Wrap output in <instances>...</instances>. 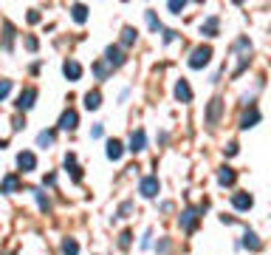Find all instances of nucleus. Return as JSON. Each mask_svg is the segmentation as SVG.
I'll list each match as a JSON object with an SVG mask.
<instances>
[{
	"label": "nucleus",
	"mask_w": 271,
	"mask_h": 255,
	"mask_svg": "<svg viewBox=\"0 0 271 255\" xmlns=\"http://www.w3.org/2000/svg\"><path fill=\"white\" fill-rule=\"evenodd\" d=\"M130 210H133V204H130V202H124L122 207H119V219H127V213H130Z\"/></svg>",
	"instance_id": "29"
},
{
	"label": "nucleus",
	"mask_w": 271,
	"mask_h": 255,
	"mask_svg": "<svg viewBox=\"0 0 271 255\" xmlns=\"http://www.w3.org/2000/svg\"><path fill=\"white\" fill-rule=\"evenodd\" d=\"M144 142H147L144 131H136V133L130 136V150H133V153H139V150H144Z\"/></svg>",
	"instance_id": "14"
},
{
	"label": "nucleus",
	"mask_w": 271,
	"mask_h": 255,
	"mask_svg": "<svg viewBox=\"0 0 271 255\" xmlns=\"http://www.w3.org/2000/svg\"><path fill=\"white\" fill-rule=\"evenodd\" d=\"M201 31H203L206 37H218V17H209V20H206V23L201 26Z\"/></svg>",
	"instance_id": "17"
},
{
	"label": "nucleus",
	"mask_w": 271,
	"mask_h": 255,
	"mask_svg": "<svg viewBox=\"0 0 271 255\" xmlns=\"http://www.w3.org/2000/svg\"><path fill=\"white\" fill-rule=\"evenodd\" d=\"M218 116H220V99H212V105H209V125L218 122Z\"/></svg>",
	"instance_id": "20"
},
{
	"label": "nucleus",
	"mask_w": 271,
	"mask_h": 255,
	"mask_svg": "<svg viewBox=\"0 0 271 255\" xmlns=\"http://www.w3.org/2000/svg\"><path fill=\"white\" fill-rule=\"evenodd\" d=\"M93 71H96V77H99V79H107V74H110V71L102 65V62H96V65H93Z\"/></svg>",
	"instance_id": "27"
},
{
	"label": "nucleus",
	"mask_w": 271,
	"mask_h": 255,
	"mask_svg": "<svg viewBox=\"0 0 271 255\" xmlns=\"http://www.w3.org/2000/svg\"><path fill=\"white\" fill-rule=\"evenodd\" d=\"M26 48L28 51H37V40L34 37H26Z\"/></svg>",
	"instance_id": "31"
},
{
	"label": "nucleus",
	"mask_w": 271,
	"mask_h": 255,
	"mask_svg": "<svg viewBox=\"0 0 271 255\" xmlns=\"http://www.w3.org/2000/svg\"><path fill=\"white\" fill-rule=\"evenodd\" d=\"M122 43H124V45H133V43H136V28L124 26V31H122Z\"/></svg>",
	"instance_id": "23"
},
{
	"label": "nucleus",
	"mask_w": 271,
	"mask_h": 255,
	"mask_svg": "<svg viewBox=\"0 0 271 255\" xmlns=\"http://www.w3.org/2000/svg\"><path fill=\"white\" fill-rule=\"evenodd\" d=\"M122 142H119V139H110V142H107V150H105V153H107V159H110V162H119V159H122Z\"/></svg>",
	"instance_id": "12"
},
{
	"label": "nucleus",
	"mask_w": 271,
	"mask_h": 255,
	"mask_svg": "<svg viewBox=\"0 0 271 255\" xmlns=\"http://www.w3.org/2000/svg\"><path fill=\"white\" fill-rule=\"evenodd\" d=\"M62 74H65V77H68L71 82H77V79L82 77V65H79L77 60H68L65 65H62Z\"/></svg>",
	"instance_id": "7"
},
{
	"label": "nucleus",
	"mask_w": 271,
	"mask_h": 255,
	"mask_svg": "<svg viewBox=\"0 0 271 255\" xmlns=\"http://www.w3.org/2000/svg\"><path fill=\"white\" fill-rule=\"evenodd\" d=\"M232 204H235L237 210H252L254 199L249 193H235V196H232Z\"/></svg>",
	"instance_id": "10"
},
{
	"label": "nucleus",
	"mask_w": 271,
	"mask_h": 255,
	"mask_svg": "<svg viewBox=\"0 0 271 255\" xmlns=\"http://www.w3.org/2000/svg\"><path fill=\"white\" fill-rule=\"evenodd\" d=\"M54 182H57V176H54V173H48V176L43 179V185H54Z\"/></svg>",
	"instance_id": "35"
},
{
	"label": "nucleus",
	"mask_w": 271,
	"mask_h": 255,
	"mask_svg": "<svg viewBox=\"0 0 271 255\" xmlns=\"http://www.w3.org/2000/svg\"><path fill=\"white\" fill-rule=\"evenodd\" d=\"M147 23H150V28H153V31H158V28H161V23H158V17H156V11H147Z\"/></svg>",
	"instance_id": "26"
},
{
	"label": "nucleus",
	"mask_w": 271,
	"mask_h": 255,
	"mask_svg": "<svg viewBox=\"0 0 271 255\" xmlns=\"http://www.w3.org/2000/svg\"><path fill=\"white\" fill-rule=\"evenodd\" d=\"M130 241H133V233H122L119 236V247H130Z\"/></svg>",
	"instance_id": "28"
},
{
	"label": "nucleus",
	"mask_w": 271,
	"mask_h": 255,
	"mask_svg": "<svg viewBox=\"0 0 271 255\" xmlns=\"http://www.w3.org/2000/svg\"><path fill=\"white\" fill-rule=\"evenodd\" d=\"M71 17L77 20V23H85V20H88V6H82V3L71 6Z\"/></svg>",
	"instance_id": "16"
},
{
	"label": "nucleus",
	"mask_w": 271,
	"mask_h": 255,
	"mask_svg": "<svg viewBox=\"0 0 271 255\" xmlns=\"http://www.w3.org/2000/svg\"><path fill=\"white\" fill-rule=\"evenodd\" d=\"M175 97L181 99V102H192V88H189L186 79H178V85H175Z\"/></svg>",
	"instance_id": "8"
},
{
	"label": "nucleus",
	"mask_w": 271,
	"mask_h": 255,
	"mask_svg": "<svg viewBox=\"0 0 271 255\" xmlns=\"http://www.w3.org/2000/svg\"><path fill=\"white\" fill-rule=\"evenodd\" d=\"M34 99H37V88H26L17 97V102H14V105H17V111H28V108L34 105Z\"/></svg>",
	"instance_id": "3"
},
{
	"label": "nucleus",
	"mask_w": 271,
	"mask_h": 255,
	"mask_svg": "<svg viewBox=\"0 0 271 255\" xmlns=\"http://www.w3.org/2000/svg\"><path fill=\"white\" fill-rule=\"evenodd\" d=\"M77 253H79V244L74 238H68V241L62 244V255H77Z\"/></svg>",
	"instance_id": "24"
},
{
	"label": "nucleus",
	"mask_w": 271,
	"mask_h": 255,
	"mask_svg": "<svg viewBox=\"0 0 271 255\" xmlns=\"http://www.w3.org/2000/svg\"><path fill=\"white\" fill-rule=\"evenodd\" d=\"M195 221H198V213H195L192 207H189V210H184V216H181V230H184V233H192Z\"/></svg>",
	"instance_id": "11"
},
{
	"label": "nucleus",
	"mask_w": 271,
	"mask_h": 255,
	"mask_svg": "<svg viewBox=\"0 0 271 255\" xmlns=\"http://www.w3.org/2000/svg\"><path fill=\"white\" fill-rule=\"evenodd\" d=\"M90 136H93V139H99V136H102V125H96V128L90 131Z\"/></svg>",
	"instance_id": "33"
},
{
	"label": "nucleus",
	"mask_w": 271,
	"mask_h": 255,
	"mask_svg": "<svg viewBox=\"0 0 271 255\" xmlns=\"http://www.w3.org/2000/svg\"><path fill=\"white\" fill-rule=\"evenodd\" d=\"M235 179H237V173L232 170V167H220V170H218V182L223 187H226V185H235Z\"/></svg>",
	"instance_id": "13"
},
{
	"label": "nucleus",
	"mask_w": 271,
	"mask_h": 255,
	"mask_svg": "<svg viewBox=\"0 0 271 255\" xmlns=\"http://www.w3.org/2000/svg\"><path fill=\"white\" fill-rule=\"evenodd\" d=\"M243 247H249V250H260V238L254 236V233H246L243 236Z\"/></svg>",
	"instance_id": "19"
},
{
	"label": "nucleus",
	"mask_w": 271,
	"mask_h": 255,
	"mask_svg": "<svg viewBox=\"0 0 271 255\" xmlns=\"http://www.w3.org/2000/svg\"><path fill=\"white\" fill-rule=\"evenodd\" d=\"M99 105H102V97H99V91H88V94H85V108H88V111H96Z\"/></svg>",
	"instance_id": "15"
},
{
	"label": "nucleus",
	"mask_w": 271,
	"mask_h": 255,
	"mask_svg": "<svg viewBox=\"0 0 271 255\" xmlns=\"http://www.w3.org/2000/svg\"><path fill=\"white\" fill-rule=\"evenodd\" d=\"M40 20V11H28V23H37Z\"/></svg>",
	"instance_id": "32"
},
{
	"label": "nucleus",
	"mask_w": 271,
	"mask_h": 255,
	"mask_svg": "<svg viewBox=\"0 0 271 255\" xmlns=\"http://www.w3.org/2000/svg\"><path fill=\"white\" fill-rule=\"evenodd\" d=\"M209 60H212V48L209 45H198L192 51V57H189V68H203Z\"/></svg>",
	"instance_id": "1"
},
{
	"label": "nucleus",
	"mask_w": 271,
	"mask_h": 255,
	"mask_svg": "<svg viewBox=\"0 0 271 255\" xmlns=\"http://www.w3.org/2000/svg\"><path fill=\"white\" fill-rule=\"evenodd\" d=\"M181 9H184V0H181V3H178V0L170 3V11H173V14H181Z\"/></svg>",
	"instance_id": "30"
},
{
	"label": "nucleus",
	"mask_w": 271,
	"mask_h": 255,
	"mask_svg": "<svg viewBox=\"0 0 271 255\" xmlns=\"http://www.w3.org/2000/svg\"><path fill=\"white\" fill-rule=\"evenodd\" d=\"M105 60L110 62L113 68H119V65H124V51L119 48V45H110V48L105 51Z\"/></svg>",
	"instance_id": "6"
},
{
	"label": "nucleus",
	"mask_w": 271,
	"mask_h": 255,
	"mask_svg": "<svg viewBox=\"0 0 271 255\" xmlns=\"http://www.w3.org/2000/svg\"><path fill=\"white\" fill-rule=\"evenodd\" d=\"M31 193H34L37 204H40V210H51V202L45 199V193H43V190H31Z\"/></svg>",
	"instance_id": "21"
},
{
	"label": "nucleus",
	"mask_w": 271,
	"mask_h": 255,
	"mask_svg": "<svg viewBox=\"0 0 271 255\" xmlns=\"http://www.w3.org/2000/svg\"><path fill=\"white\" fill-rule=\"evenodd\" d=\"M175 40V31H164V43H173Z\"/></svg>",
	"instance_id": "36"
},
{
	"label": "nucleus",
	"mask_w": 271,
	"mask_h": 255,
	"mask_svg": "<svg viewBox=\"0 0 271 255\" xmlns=\"http://www.w3.org/2000/svg\"><path fill=\"white\" fill-rule=\"evenodd\" d=\"M17 167L23 170V173H31V170L37 167V156L34 153H28V150H23V153L17 156Z\"/></svg>",
	"instance_id": "4"
},
{
	"label": "nucleus",
	"mask_w": 271,
	"mask_h": 255,
	"mask_svg": "<svg viewBox=\"0 0 271 255\" xmlns=\"http://www.w3.org/2000/svg\"><path fill=\"white\" fill-rule=\"evenodd\" d=\"M235 153H237V145H235V142H232V145H229V148H226V156H235Z\"/></svg>",
	"instance_id": "34"
},
{
	"label": "nucleus",
	"mask_w": 271,
	"mask_h": 255,
	"mask_svg": "<svg viewBox=\"0 0 271 255\" xmlns=\"http://www.w3.org/2000/svg\"><path fill=\"white\" fill-rule=\"evenodd\" d=\"M17 187H20L17 176H6V179H3V187H0V190H3V193H14Z\"/></svg>",
	"instance_id": "18"
},
{
	"label": "nucleus",
	"mask_w": 271,
	"mask_h": 255,
	"mask_svg": "<svg viewBox=\"0 0 271 255\" xmlns=\"http://www.w3.org/2000/svg\"><path fill=\"white\" fill-rule=\"evenodd\" d=\"M11 91V79H0V99H6Z\"/></svg>",
	"instance_id": "25"
},
{
	"label": "nucleus",
	"mask_w": 271,
	"mask_h": 255,
	"mask_svg": "<svg viewBox=\"0 0 271 255\" xmlns=\"http://www.w3.org/2000/svg\"><path fill=\"white\" fill-rule=\"evenodd\" d=\"M158 190H161V185H158V179H156V176H144V179H141L139 193L144 196V199H156Z\"/></svg>",
	"instance_id": "2"
},
{
	"label": "nucleus",
	"mask_w": 271,
	"mask_h": 255,
	"mask_svg": "<svg viewBox=\"0 0 271 255\" xmlns=\"http://www.w3.org/2000/svg\"><path fill=\"white\" fill-rule=\"evenodd\" d=\"M257 122H260V111L252 105V111H246L243 119H240V128H243V131H249V128H254Z\"/></svg>",
	"instance_id": "9"
},
{
	"label": "nucleus",
	"mask_w": 271,
	"mask_h": 255,
	"mask_svg": "<svg viewBox=\"0 0 271 255\" xmlns=\"http://www.w3.org/2000/svg\"><path fill=\"white\" fill-rule=\"evenodd\" d=\"M51 142H54V131H43L37 136V145H40V148H48Z\"/></svg>",
	"instance_id": "22"
},
{
	"label": "nucleus",
	"mask_w": 271,
	"mask_h": 255,
	"mask_svg": "<svg viewBox=\"0 0 271 255\" xmlns=\"http://www.w3.org/2000/svg\"><path fill=\"white\" fill-rule=\"evenodd\" d=\"M77 122H79V116H77V111H65V114L60 116V131H77Z\"/></svg>",
	"instance_id": "5"
}]
</instances>
